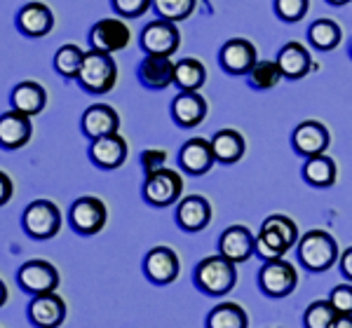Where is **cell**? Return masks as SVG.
<instances>
[{
	"label": "cell",
	"instance_id": "d590c367",
	"mask_svg": "<svg viewBox=\"0 0 352 328\" xmlns=\"http://www.w3.org/2000/svg\"><path fill=\"white\" fill-rule=\"evenodd\" d=\"M310 10V0H275V14L287 24H296Z\"/></svg>",
	"mask_w": 352,
	"mask_h": 328
},
{
	"label": "cell",
	"instance_id": "60d3db41",
	"mask_svg": "<svg viewBox=\"0 0 352 328\" xmlns=\"http://www.w3.org/2000/svg\"><path fill=\"white\" fill-rule=\"evenodd\" d=\"M0 188H3V195H0V204H8L10 200H12V178L8 176V174H0Z\"/></svg>",
	"mask_w": 352,
	"mask_h": 328
},
{
	"label": "cell",
	"instance_id": "ab89813d",
	"mask_svg": "<svg viewBox=\"0 0 352 328\" xmlns=\"http://www.w3.org/2000/svg\"><path fill=\"white\" fill-rule=\"evenodd\" d=\"M338 268H340V274H343L345 279H348L350 284H352V246H348L343 253H340Z\"/></svg>",
	"mask_w": 352,
	"mask_h": 328
},
{
	"label": "cell",
	"instance_id": "30bf717a",
	"mask_svg": "<svg viewBox=\"0 0 352 328\" xmlns=\"http://www.w3.org/2000/svg\"><path fill=\"white\" fill-rule=\"evenodd\" d=\"M139 45L146 54L172 56L181 45V33L176 28V21L157 19L146 24L139 36Z\"/></svg>",
	"mask_w": 352,
	"mask_h": 328
},
{
	"label": "cell",
	"instance_id": "7c38bea8",
	"mask_svg": "<svg viewBox=\"0 0 352 328\" xmlns=\"http://www.w3.org/2000/svg\"><path fill=\"white\" fill-rule=\"evenodd\" d=\"M26 316L36 328H59L66 321V301L56 291L33 296L26 307Z\"/></svg>",
	"mask_w": 352,
	"mask_h": 328
},
{
	"label": "cell",
	"instance_id": "8fae6325",
	"mask_svg": "<svg viewBox=\"0 0 352 328\" xmlns=\"http://www.w3.org/2000/svg\"><path fill=\"white\" fill-rule=\"evenodd\" d=\"M144 274H146V279L155 286L174 284L181 274V260L176 256L174 248H169V246L151 248L144 258Z\"/></svg>",
	"mask_w": 352,
	"mask_h": 328
},
{
	"label": "cell",
	"instance_id": "603a6c76",
	"mask_svg": "<svg viewBox=\"0 0 352 328\" xmlns=\"http://www.w3.org/2000/svg\"><path fill=\"white\" fill-rule=\"evenodd\" d=\"M207 117V101L200 92H179L172 101V120L181 129L200 127Z\"/></svg>",
	"mask_w": 352,
	"mask_h": 328
},
{
	"label": "cell",
	"instance_id": "277c9868",
	"mask_svg": "<svg viewBox=\"0 0 352 328\" xmlns=\"http://www.w3.org/2000/svg\"><path fill=\"white\" fill-rule=\"evenodd\" d=\"M80 87L87 94H109L118 82V64L111 54L99 52V49H89L85 54L82 69L76 78Z\"/></svg>",
	"mask_w": 352,
	"mask_h": 328
},
{
	"label": "cell",
	"instance_id": "4dcf8cb0",
	"mask_svg": "<svg viewBox=\"0 0 352 328\" xmlns=\"http://www.w3.org/2000/svg\"><path fill=\"white\" fill-rule=\"evenodd\" d=\"M308 40L320 52H331L343 40V31L333 19H317L308 28Z\"/></svg>",
	"mask_w": 352,
	"mask_h": 328
},
{
	"label": "cell",
	"instance_id": "83f0119b",
	"mask_svg": "<svg viewBox=\"0 0 352 328\" xmlns=\"http://www.w3.org/2000/svg\"><path fill=\"white\" fill-rule=\"evenodd\" d=\"M336 178H338V169H336V162L327 155H315V157H308L303 164V180L312 188H320V190H327V188H333L336 185Z\"/></svg>",
	"mask_w": 352,
	"mask_h": 328
},
{
	"label": "cell",
	"instance_id": "74e56055",
	"mask_svg": "<svg viewBox=\"0 0 352 328\" xmlns=\"http://www.w3.org/2000/svg\"><path fill=\"white\" fill-rule=\"evenodd\" d=\"M329 301L333 303L338 314H352V284H338L331 288L329 293Z\"/></svg>",
	"mask_w": 352,
	"mask_h": 328
},
{
	"label": "cell",
	"instance_id": "52a82bcc",
	"mask_svg": "<svg viewBox=\"0 0 352 328\" xmlns=\"http://www.w3.org/2000/svg\"><path fill=\"white\" fill-rule=\"evenodd\" d=\"M298 272L289 260H265L258 270V288L268 298H287L296 291Z\"/></svg>",
	"mask_w": 352,
	"mask_h": 328
},
{
	"label": "cell",
	"instance_id": "836d02e7",
	"mask_svg": "<svg viewBox=\"0 0 352 328\" xmlns=\"http://www.w3.org/2000/svg\"><path fill=\"white\" fill-rule=\"evenodd\" d=\"M336 307L329 301H312L308 307H305L303 314V326L305 328H331V324L336 321Z\"/></svg>",
	"mask_w": 352,
	"mask_h": 328
},
{
	"label": "cell",
	"instance_id": "5b68a950",
	"mask_svg": "<svg viewBox=\"0 0 352 328\" xmlns=\"http://www.w3.org/2000/svg\"><path fill=\"white\" fill-rule=\"evenodd\" d=\"M141 195H144L146 204H151L155 209L179 204L181 195H184V178H181V174L174 172V169L162 167L146 176Z\"/></svg>",
	"mask_w": 352,
	"mask_h": 328
},
{
	"label": "cell",
	"instance_id": "8d00e7d4",
	"mask_svg": "<svg viewBox=\"0 0 352 328\" xmlns=\"http://www.w3.org/2000/svg\"><path fill=\"white\" fill-rule=\"evenodd\" d=\"M113 10L124 19H136L144 16L153 8V0H111Z\"/></svg>",
	"mask_w": 352,
	"mask_h": 328
},
{
	"label": "cell",
	"instance_id": "9a60e30c",
	"mask_svg": "<svg viewBox=\"0 0 352 328\" xmlns=\"http://www.w3.org/2000/svg\"><path fill=\"white\" fill-rule=\"evenodd\" d=\"M212 204L202 195H188L176 204L174 218L184 233H202L212 223Z\"/></svg>",
	"mask_w": 352,
	"mask_h": 328
},
{
	"label": "cell",
	"instance_id": "5bb4252c",
	"mask_svg": "<svg viewBox=\"0 0 352 328\" xmlns=\"http://www.w3.org/2000/svg\"><path fill=\"white\" fill-rule=\"evenodd\" d=\"M132 40V33H129V26L120 19H101L96 21L89 31V45L92 49H99V52L113 54L124 49Z\"/></svg>",
	"mask_w": 352,
	"mask_h": 328
},
{
	"label": "cell",
	"instance_id": "ac0fdd59",
	"mask_svg": "<svg viewBox=\"0 0 352 328\" xmlns=\"http://www.w3.org/2000/svg\"><path fill=\"white\" fill-rule=\"evenodd\" d=\"M80 129L89 141L118 134L120 132V115L109 104H94L89 108H85L80 117Z\"/></svg>",
	"mask_w": 352,
	"mask_h": 328
},
{
	"label": "cell",
	"instance_id": "cb8c5ba5",
	"mask_svg": "<svg viewBox=\"0 0 352 328\" xmlns=\"http://www.w3.org/2000/svg\"><path fill=\"white\" fill-rule=\"evenodd\" d=\"M16 28L28 38H43L54 28V14L45 3H28L16 14Z\"/></svg>",
	"mask_w": 352,
	"mask_h": 328
},
{
	"label": "cell",
	"instance_id": "484cf974",
	"mask_svg": "<svg viewBox=\"0 0 352 328\" xmlns=\"http://www.w3.org/2000/svg\"><path fill=\"white\" fill-rule=\"evenodd\" d=\"M10 106L14 110L24 113V115H38V113L45 110L47 106V92H45L43 84L33 82V80H24L19 82L10 94Z\"/></svg>",
	"mask_w": 352,
	"mask_h": 328
},
{
	"label": "cell",
	"instance_id": "6da1fadb",
	"mask_svg": "<svg viewBox=\"0 0 352 328\" xmlns=\"http://www.w3.org/2000/svg\"><path fill=\"white\" fill-rule=\"evenodd\" d=\"M300 239L298 225L285 213H272L261 223L256 235V256L265 260L285 258L292 246H296Z\"/></svg>",
	"mask_w": 352,
	"mask_h": 328
},
{
	"label": "cell",
	"instance_id": "2e32d148",
	"mask_svg": "<svg viewBox=\"0 0 352 328\" xmlns=\"http://www.w3.org/2000/svg\"><path fill=\"white\" fill-rule=\"evenodd\" d=\"M219 253L235 265L247 263L256 253V235L249 233L247 225H230L219 237Z\"/></svg>",
	"mask_w": 352,
	"mask_h": 328
},
{
	"label": "cell",
	"instance_id": "44dd1931",
	"mask_svg": "<svg viewBox=\"0 0 352 328\" xmlns=\"http://www.w3.org/2000/svg\"><path fill=\"white\" fill-rule=\"evenodd\" d=\"M33 137V122L31 115L10 108L0 115V145L5 150H19Z\"/></svg>",
	"mask_w": 352,
	"mask_h": 328
},
{
	"label": "cell",
	"instance_id": "ee69618b",
	"mask_svg": "<svg viewBox=\"0 0 352 328\" xmlns=\"http://www.w3.org/2000/svg\"><path fill=\"white\" fill-rule=\"evenodd\" d=\"M348 54H350V59H352V40H350V45H348Z\"/></svg>",
	"mask_w": 352,
	"mask_h": 328
},
{
	"label": "cell",
	"instance_id": "1f68e13d",
	"mask_svg": "<svg viewBox=\"0 0 352 328\" xmlns=\"http://www.w3.org/2000/svg\"><path fill=\"white\" fill-rule=\"evenodd\" d=\"M85 54L78 45L68 43V45H61L54 54V69L59 75L64 78H78V73L82 69V61H85Z\"/></svg>",
	"mask_w": 352,
	"mask_h": 328
},
{
	"label": "cell",
	"instance_id": "e0dca14e",
	"mask_svg": "<svg viewBox=\"0 0 352 328\" xmlns=\"http://www.w3.org/2000/svg\"><path fill=\"white\" fill-rule=\"evenodd\" d=\"M214 162L217 155H214L212 141L207 139H190L179 150V169L190 176H204L207 172H212Z\"/></svg>",
	"mask_w": 352,
	"mask_h": 328
},
{
	"label": "cell",
	"instance_id": "ffe728a7",
	"mask_svg": "<svg viewBox=\"0 0 352 328\" xmlns=\"http://www.w3.org/2000/svg\"><path fill=\"white\" fill-rule=\"evenodd\" d=\"M89 160H92L94 167L104 169V172L120 169L124 160H127V141L120 134H109V137L94 139L89 143Z\"/></svg>",
	"mask_w": 352,
	"mask_h": 328
},
{
	"label": "cell",
	"instance_id": "ba28073f",
	"mask_svg": "<svg viewBox=\"0 0 352 328\" xmlns=\"http://www.w3.org/2000/svg\"><path fill=\"white\" fill-rule=\"evenodd\" d=\"M106 220H109V209L94 195L78 197L68 209V223L82 237L99 235L106 228Z\"/></svg>",
	"mask_w": 352,
	"mask_h": 328
},
{
	"label": "cell",
	"instance_id": "4316f807",
	"mask_svg": "<svg viewBox=\"0 0 352 328\" xmlns=\"http://www.w3.org/2000/svg\"><path fill=\"white\" fill-rule=\"evenodd\" d=\"M212 148L221 164H237L247 152V141L237 129H219L212 137Z\"/></svg>",
	"mask_w": 352,
	"mask_h": 328
},
{
	"label": "cell",
	"instance_id": "4fadbf2b",
	"mask_svg": "<svg viewBox=\"0 0 352 328\" xmlns=\"http://www.w3.org/2000/svg\"><path fill=\"white\" fill-rule=\"evenodd\" d=\"M331 143V134L322 122L317 120H305L300 122L292 134V148L300 157H315V155H324Z\"/></svg>",
	"mask_w": 352,
	"mask_h": 328
},
{
	"label": "cell",
	"instance_id": "f35d334b",
	"mask_svg": "<svg viewBox=\"0 0 352 328\" xmlns=\"http://www.w3.org/2000/svg\"><path fill=\"white\" fill-rule=\"evenodd\" d=\"M164 162H167V152L160 148H146L139 157V164H141V169H144L146 176L153 172H157V169H162Z\"/></svg>",
	"mask_w": 352,
	"mask_h": 328
},
{
	"label": "cell",
	"instance_id": "7a4b0ae2",
	"mask_svg": "<svg viewBox=\"0 0 352 328\" xmlns=\"http://www.w3.org/2000/svg\"><path fill=\"white\" fill-rule=\"evenodd\" d=\"M192 281L200 288L204 296L223 298L235 288L237 284V265L226 256H207L195 265L192 272Z\"/></svg>",
	"mask_w": 352,
	"mask_h": 328
},
{
	"label": "cell",
	"instance_id": "3957f363",
	"mask_svg": "<svg viewBox=\"0 0 352 328\" xmlns=\"http://www.w3.org/2000/svg\"><path fill=\"white\" fill-rule=\"evenodd\" d=\"M298 260L308 272H327L338 263V244L327 230H308L298 239Z\"/></svg>",
	"mask_w": 352,
	"mask_h": 328
},
{
	"label": "cell",
	"instance_id": "d6a6232c",
	"mask_svg": "<svg viewBox=\"0 0 352 328\" xmlns=\"http://www.w3.org/2000/svg\"><path fill=\"white\" fill-rule=\"evenodd\" d=\"M282 71H280V66H277V61H265V59H261L254 64V69L249 71V75H247V80H249V87H254V89H272L277 82L282 80Z\"/></svg>",
	"mask_w": 352,
	"mask_h": 328
},
{
	"label": "cell",
	"instance_id": "d6986e66",
	"mask_svg": "<svg viewBox=\"0 0 352 328\" xmlns=\"http://www.w3.org/2000/svg\"><path fill=\"white\" fill-rule=\"evenodd\" d=\"M221 69L228 75H249V71L256 64V47L244 38H232L221 47L219 52Z\"/></svg>",
	"mask_w": 352,
	"mask_h": 328
},
{
	"label": "cell",
	"instance_id": "7bdbcfd3",
	"mask_svg": "<svg viewBox=\"0 0 352 328\" xmlns=\"http://www.w3.org/2000/svg\"><path fill=\"white\" fill-rule=\"evenodd\" d=\"M329 5H333V8H340V5H348L352 3V0H327Z\"/></svg>",
	"mask_w": 352,
	"mask_h": 328
},
{
	"label": "cell",
	"instance_id": "e575fe53",
	"mask_svg": "<svg viewBox=\"0 0 352 328\" xmlns=\"http://www.w3.org/2000/svg\"><path fill=\"white\" fill-rule=\"evenodd\" d=\"M195 5H197V0H153L155 14L167 21L188 19L192 14V10H195Z\"/></svg>",
	"mask_w": 352,
	"mask_h": 328
},
{
	"label": "cell",
	"instance_id": "9c48e42d",
	"mask_svg": "<svg viewBox=\"0 0 352 328\" xmlns=\"http://www.w3.org/2000/svg\"><path fill=\"white\" fill-rule=\"evenodd\" d=\"M59 270L54 268L50 260L33 258L26 260L16 272V284L21 291L31 293V296H41V293H54L59 288Z\"/></svg>",
	"mask_w": 352,
	"mask_h": 328
},
{
	"label": "cell",
	"instance_id": "7402d4cb",
	"mask_svg": "<svg viewBox=\"0 0 352 328\" xmlns=\"http://www.w3.org/2000/svg\"><path fill=\"white\" fill-rule=\"evenodd\" d=\"M174 69L176 64L172 56H157V54H146L141 59L139 69H136V78L144 87L148 89H167L169 84H174Z\"/></svg>",
	"mask_w": 352,
	"mask_h": 328
},
{
	"label": "cell",
	"instance_id": "8992f818",
	"mask_svg": "<svg viewBox=\"0 0 352 328\" xmlns=\"http://www.w3.org/2000/svg\"><path fill=\"white\" fill-rule=\"evenodd\" d=\"M21 228L33 239H52L61 230V211L54 202L50 200H36L31 202L24 213H21Z\"/></svg>",
	"mask_w": 352,
	"mask_h": 328
},
{
	"label": "cell",
	"instance_id": "b9f144b4",
	"mask_svg": "<svg viewBox=\"0 0 352 328\" xmlns=\"http://www.w3.org/2000/svg\"><path fill=\"white\" fill-rule=\"evenodd\" d=\"M331 328H352V314H338Z\"/></svg>",
	"mask_w": 352,
	"mask_h": 328
},
{
	"label": "cell",
	"instance_id": "f546056e",
	"mask_svg": "<svg viewBox=\"0 0 352 328\" xmlns=\"http://www.w3.org/2000/svg\"><path fill=\"white\" fill-rule=\"evenodd\" d=\"M204 82H207V71H204V64L200 59L186 56V59L176 61L174 84L181 92H197Z\"/></svg>",
	"mask_w": 352,
	"mask_h": 328
},
{
	"label": "cell",
	"instance_id": "d4e9b609",
	"mask_svg": "<svg viewBox=\"0 0 352 328\" xmlns=\"http://www.w3.org/2000/svg\"><path fill=\"white\" fill-rule=\"evenodd\" d=\"M275 61H277V66H280L282 75H285L287 80H300V78L308 75L310 69H312L310 52L296 40L287 43L285 47L280 49V54H277Z\"/></svg>",
	"mask_w": 352,
	"mask_h": 328
},
{
	"label": "cell",
	"instance_id": "f1b7e54d",
	"mask_svg": "<svg viewBox=\"0 0 352 328\" xmlns=\"http://www.w3.org/2000/svg\"><path fill=\"white\" fill-rule=\"evenodd\" d=\"M204 328H249V314L237 303H219L207 314Z\"/></svg>",
	"mask_w": 352,
	"mask_h": 328
}]
</instances>
